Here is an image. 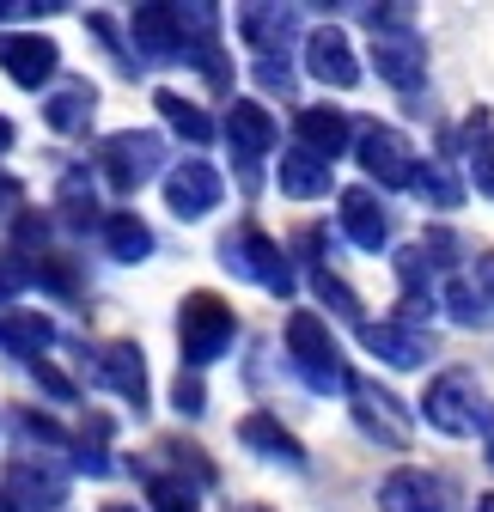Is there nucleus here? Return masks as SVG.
<instances>
[{
  "instance_id": "cd10ccee",
  "label": "nucleus",
  "mask_w": 494,
  "mask_h": 512,
  "mask_svg": "<svg viewBox=\"0 0 494 512\" xmlns=\"http://www.w3.org/2000/svg\"><path fill=\"white\" fill-rule=\"evenodd\" d=\"M147 512H202L196 482L165 476V470H147Z\"/></svg>"
},
{
  "instance_id": "6ab92c4d",
  "label": "nucleus",
  "mask_w": 494,
  "mask_h": 512,
  "mask_svg": "<svg viewBox=\"0 0 494 512\" xmlns=\"http://www.w3.org/2000/svg\"><path fill=\"white\" fill-rule=\"evenodd\" d=\"M360 342L373 348L385 366H397V372H409V366H421V360H427V330L397 324V317H385V324H360Z\"/></svg>"
},
{
  "instance_id": "4468645a",
  "label": "nucleus",
  "mask_w": 494,
  "mask_h": 512,
  "mask_svg": "<svg viewBox=\"0 0 494 512\" xmlns=\"http://www.w3.org/2000/svg\"><path fill=\"white\" fill-rule=\"evenodd\" d=\"M360 141V128L348 122V110H330V104H305L299 116H293V147H305V153H318V159H342L348 147Z\"/></svg>"
},
{
  "instance_id": "72a5a7b5",
  "label": "nucleus",
  "mask_w": 494,
  "mask_h": 512,
  "mask_svg": "<svg viewBox=\"0 0 494 512\" xmlns=\"http://www.w3.org/2000/svg\"><path fill=\"white\" fill-rule=\"evenodd\" d=\"M25 366H31V378L43 384V391H49L55 403H74V378H68V372H55L49 360H25Z\"/></svg>"
},
{
  "instance_id": "f3484780",
  "label": "nucleus",
  "mask_w": 494,
  "mask_h": 512,
  "mask_svg": "<svg viewBox=\"0 0 494 512\" xmlns=\"http://www.w3.org/2000/svg\"><path fill=\"white\" fill-rule=\"evenodd\" d=\"M379 512H452L446 506V482L415 470V464H397L379 482Z\"/></svg>"
},
{
  "instance_id": "b1692460",
  "label": "nucleus",
  "mask_w": 494,
  "mask_h": 512,
  "mask_svg": "<svg viewBox=\"0 0 494 512\" xmlns=\"http://www.w3.org/2000/svg\"><path fill=\"white\" fill-rule=\"evenodd\" d=\"M92 104H98V92H92L86 80H68V86H55V92H49L43 122L55 128V135H80V128L92 122Z\"/></svg>"
},
{
  "instance_id": "6e6552de",
  "label": "nucleus",
  "mask_w": 494,
  "mask_h": 512,
  "mask_svg": "<svg viewBox=\"0 0 494 512\" xmlns=\"http://www.w3.org/2000/svg\"><path fill=\"white\" fill-rule=\"evenodd\" d=\"M348 409L366 439H379L385 452H409V409L385 391L379 378H348Z\"/></svg>"
},
{
  "instance_id": "7ed1b4c3",
  "label": "nucleus",
  "mask_w": 494,
  "mask_h": 512,
  "mask_svg": "<svg viewBox=\"0 0 494 512\" xmlns=\"http://www.w3.org/2000/svg\"><path fill=\"white\" fill-rule=\"evenodd\" d=\"M232 336H238V317H232V305L220 299V293H183V305H177V348H183V366L190 372H202V366H214L220 354H232Z\"/></svg>"
},
{
  "instance_id": "58836bf2",
  "label": "nucleus",
  "mask_w": 494,
  "mask_h": 512,
  "mask_svg": "<svg viewBox=\"0 0 494 512\" xmlns=\"http://www.w3.org/2000/svg\"><path fill=\"white\" fill-rule=\"evenodd\" d=\"M13 13H25V7H7V0H0V19H13Z\"/></svg>"
},
{
  "instance_id": "423d86ee",
  "label": "nucleus",
  "mask_w": 494,
  "mask_h": 512,
  "mask_svg": "<svg viewBox=\"0 0 494 512\" xmlns=\"http://www.w3.org/2000/svg\"><path fill=\"white\" fill-rule=\"evenodd\" d=\"M159 159H165V141L153 135V128H122V135H110L98 147V171H104V183L116 189V196H135L141 183H153Z\"/></svg>"
},
{
  "instance_id": "ddd939ff",
  "label": "nucleus",
  "mask_w": 494,
  "mask_h": 512,
  "mask_svg": "<svg viewBox=\"0 0 494 512\" xmlns=\"http://www.w3.org/2000/svg\"><path fill=\"white\" fill-rule=\"evenodd\" d=\"M0 68H7V80H13V86L37 92V86H49V80H55L61 49H55L49 37H37V31H0Z\"/></svg>"
},
{
  "instance_id": "c756f323",
  "label": "nucleus",
  "mask_w": 494,
  "mask_h": 512,
  "mask_svg": "<svg viewBox=\"0 0 494 512\" xmlns=\"http://www.w3.org/2000/svg\"><path fill=\"white\" fill-rule=\"evenodd\" d=\"M312 293L336 311V317H348V324H366V317H360V293L342 281V275H330V269H312Z\"/></svg>"
},
{
  "instance_id": "2f4dec72",
  "label": "nucleus",
  "mask_w": 494,
  "mask_h": 512,
  "mask_svg": "<svg viewBox=\"0 0 494 512\" xmlns=\"http://www.w3.org/2000/svg\"><path fill=\"white\" fill-rule=\"evenodd\" d=\"M98 196H92V183L86 177H68V183H61V220H74V226H92L98 214Z\"/></svg>"
},
{
  "instance_id": "c85d7f7f",
  "label": "nucleus",
  "mask_w": 494,
  "mask_h": 512,
  "mask_svg": "<svg viewBox=\"0 0 494 512\" xmlns=\"http://www.w3.org/2000/svg\"><path fill=\"white\" fill-rule=\"evenodd\" d=\"M13 427H19V439L25 445H43L37 458H55V452H74V439H68V427H55L49 415H37V409H19L13 415Z\"/></svg>"
},
{
  "instance_id": "7c9ffc66",
  "label": "nucleus",
  "mask_w": 494,
  "mask_h": 512,
  "mask_svg": "<svg viewBox=\"0 0 494 512\" xmlns=\"http://www.w3.org/2000/svg\"><path fill=\"white\" fill-rule=\"evenodd\" d=\"M37 281V263H25V250H0V305L19 299Z\"/></svg>"
},
{
  "instance_id": "aec40b11",
  "label": "nucleus",
  "mask_w": 494,
  "mask_h": 512,
  "mask_svg": "<svg viewBox=\"0 0 494 512\" xmlns=\"http://www.w3.org/2000/svg\"><path fill=\"white\" fill-rule=\"evenodd\" d=\"M238 439L244 445H251V452L257 458H269V464H287V470H305V452H299V439L269 415V409H251V415H244L238 421Z\"/></svg>"
},
{
  "instance_id": "473e14b6",
  "label": "nucleus",
  "mask_w": 494,
  "mask_h": 512,
  "mask_svg": "<svg viewBox=\"0 0 494 512\" xmlns=\"http://www.w3.org/2000/svg\"><path fill=\"white\" fill-rule=\"evenodd\" d=\"M470 183H476L482 202H494V128H482L476 147H470Z\"/></svg>"
},
{
  "instance_id": "c9c22d12",
  "label": "nucleus",
  "mask_w": 494,
  "mask_h": 512,
  "mask_svg": "<svg viewBox=\"0 0 494 512\" xmlns=\"http://www.w3.org/2000/svg\"><path fill=\"white\" fill-rule=\"evenodd\" d=\"M482 445H488V470H494V409H488V421H482Z\"/></svg>"
},
{
  "instance_id": "79ce46f5",
  "label": "nucleus",
  "mask_w": 494,
  "mask_h": 512,
  "mask_svg": "<svg viewBox=\"0 0 494 512\" xmlns=\"http://www.w3.org/2000/svg\"><path fill=\"white\" fill-rule=\"evenodd\" d=\"M232 512H269V506H232Z\"/></svg>"
},
{
  "instance_id": "f8f14e48",
  "label": "nucleus",
  "mask_w": 494,
  "mask_h": 512,
  "mask_svg": "<svg viewBox=\"0 0 494 512\" xmlns=\"http://www.w3.org/2000/svg\"><path fill=\"white\" fill-rule=\"evenodd\" d=\"M305 74L330 92H348L360 86V61H354V43L336 31V25H312L305 31Z\"/></svg>"
},
{
  "instance_id": "a878e982",
  "label": "nucleus",
  "mask_w": 494,
  "mask_h": 512,
  "mask_svg": "<svg viewBox=\"0 0 494 512\" xmlns=\"http://www.w3.org/2000/svg\"><path fill=\"white\" fill-rule=\"evenodd\" d=\"M0 342H7L19 360H43V348L55 342V324L43 311H7L0 317Z\"/></svg>"
},
{
  "instance_id": "412c9836",
  "label": "nucleus",
  "mask_w": 494,
  "mask_h": 512,
  "mask_svg": "<svg viewBox=\"0 0 494 512\" xmlns=\"http://www.w3.org/2000/svg\"><path fill=\"white\" fill-rule=\"evenodd\" d=\"M275 183H281V196H293V202H318V196H330V159L305 153V147H287L275 159Z\"/></svg>"
},
{
  "instance_id": "0eeeda50",
  "label": "nucleus",
  "mask_w": 494,
  "mask_h": 512,
  "mask_svg": "<svg viewBox=\"0 0 494 512\" xmlns=\"http://www.w3.org/2000/svg\"><path fill=\"white\" fill-rule=\"evenodd\" d=\"M354 159H360L366 183H379V189H409V183H415V171H421V153L409 147V135H397V128H385V122L360 128Z\"/></svg>"
},
{
  "instance_id": "f03ea898",
  "label": "nucleus",
  "mask_w": 494,
  "mask_h": 512,
  "mask_svg": "<svg viewBox=\"0 0 494 512\" xmlns=\"http://www.w3.org/2000/svg\"><path fill=\"white\" fill-rule=\"evenodd\" d=\"M287 366L299 372V384L305 391H318V397H330V391H348V360H342V342L330 336V324L318 311H293L287 317Z\"/></svg>"
},
{
  "instance_id": "20e7f679",
  "label": "nucleus",
  "mask_w": 494,
  "mask_h": 512,
  "mask_svg": "<svg viewBox=\"0 0 494 512\" xmlns=\"http://www.w3.org/2000/svg\"><path fill=\"white\" fill-rule=\"evenodd\" d=\"M488 409H494V403H482V384H476V372H464V366L434 372V378H427V391H421V415H427V427L446 433V439H470V433H482Z\"/></svg>"
},
{
  "instance_id": "bb28decb",
  "label": "nucleus",
  "mask_w": 494,
  "mask_h": 512,
  "mask_svg": "<svg viewBox=\"0 0 494 512\" xmlns=\"http://www.w3.org/2000/svg\"><path fill=\"white\" fill-rule=\"evenodd\" d=\"M409 196H421L427 208H458L464 189H458V177H452L440 159H421V171H415V183H409Z\"/></svg>"
},
{
  "instance_id": "a19ab883",
  "label": "nucleus",
  "mask_w": 494,
  "mask_h": 512,
  "mask_svg": "<svg viewBox=\"0 0 494 512\" xmlns=\"http://www.w3.org/2000/svg\"><path fill=\"white\" fill-rule=\"evenodd\" d=\"M104 512H141V506H104Z\"/></svg>"
},
{
  "instance_id": "9b49d317",
  "label": "nucleus",
  "mask_w": 494,
  "mask_h": 512,
  "mask_svg": "<svg viewBox=\"0 0 494 512\" xmlns=\"http://www.w3.org/2000/svg\"><path fill=\"white\" fill-rule=\"evenodd\" d=\"M220 135H226V147H232L238 165H263V159L275 153V141H281V128H275V116H269L257 98H232Z\"/></svg>"
},
{
  "instance_id": "f257e3e1",
  "label": "nucleus",
  "mask_w": 494,
  "mask_h": 512,
  "mask_svg": "<svg viewBox=\"0 0 494 512\" xmlns=\"http://www.w3.org/2000/svg\"><path fill=\"white\" fill-rule=\"evenodd\" d=\"M360 19L373 25V68H379V80L397 86V92H421L427 43L415 31V13L409 7H360Z\"/></svg>"
},
{
  "instance_id": "2eb2a0df",
  "label": "nucleus",
  "mask_w": 494,
  "mask_h": 512,
  "mask_svg": "<svg viewBox=\"0 0 494 512\" xmlns=\"http://www.w3.org/2000/svg\"><path fill=\"white\" fill-rule=\"evenodd\" d=\"M336 220H342V238L360 244V250H385V244H391V214H385V202L373 196V183L342 189Z\"/></svg>"
},
{
  "instance_id": "dca6fc26",
  "label": "nucleus",
  "mask_w": 494,
  "mask_h": 512,
  "mask_svg": "<svg viewBox=\"0 0 494 512\" xmlns=\"http://www.w3.org/2000/svg\"><path fill=\"white\" fill-rule=\"evenodd\" d=\"M129 43L141 61H171L190 49V37H183V7H135L129 13Z\"/></svg>"
},
{
  "instance_id": "4be33fe9",
  "label": "nucleus",
  "mask_w": 494,
  "mask_h": 512,
  "mask_svg": "<svg viewBox=\"0 0 494 512\" xmlns=\"http://www.w3.org/2000/svg\"><path fill=\"white\" fill-rule=\"evenodd\" d=\"M440 305H446L452 324H464V330H482L488 317H494V299L482 293V281L470 269H446L440 275Z\"/></svg>"
},
{
  "instance_id": "1a4fd4ad",
  "label": "nucleus",
  "mask_w": 494,
  "mask_h": 512,
  "mask_svg": "<svg viewBox=\"0 0 494 512\" xmlns=\"http://www.w3.org/2000/svg\"><path fill=\"white\" fill-rule=\"evenodd\" d=\"M86 378L98 384V391H116L122 403H135V415L147 409V360H141L135 342H104V348H92Z\"/></svg>"
},
{
  "instance_id": "f704fd0d",
  "label": "nucleus",
  "mask_w": 494,
  "mask_h": 512,
  "mask_svg": "<svg viewBox=\"0 0 494 512\" xmlns=\"http://www.w3.org/2000/svg\"><path fill=\"white\" fill-rule=\"evenodd\" d=\"M171 397H177V409H183V415H202V409H208V403H202V384H196V372H190V378L177 372V391H171Z\"/></svg>"
},
{
  "instance_id": "393cba45",
  "label": "nucleus",
  "mask_w": 494,
  "mask_h": 512,
  "mask_svg": "<svg viewBox=\"0 0 494 512\" xmlns=\"http://www.w3.org/2000/svg\"><path fill=\"white\" fill-rule=\"evenodd\" d=\"M153 110L165 116L171 135H183L190 147H208V141H214V122L202 116V104H196V98H183V92H153Z\"/></svg>"
},
{
  "instance_id": "ea45409f",
  "label": "nucleus",
  "mask_w": 494,
  "mask_h": 512,
  "mask_svg": "<svg viewBox=\"0 0 494 512\" xmlns=\"http://www.w3.org/2000/svg\"><path fill=\"white\" fill-rule=\"evenodd\" d=\"M0 512H19V506H13V494H0Z\"/></svg>"
},
{
  "instance_id": "a211bd4d",
  "label": "nucleus",
  "mask_w": 494,
  "mask_h": 512,
  "mask_svg": "<svg viewBox=\"0 0 494 512\" xmlns=\"http://www.w3.org/2000/svg\"><path fill=\"white\" fill-rule=\"evenodd\" d=\"M7 494H13L19 512H25V506L61 512V500H68V482H61L43 458H37V464H31V458H13V464H7Z\"/></svg>"
},
{
  "instance_id": "4c0bfd02",
  "label": "nucleus",
  "mask_w": 494,
  "mask_h": 512,
  "mask_svg": "<svg viewBox=\"0 0 494 512\" xmlns=\"http://www.w3.org/2000/svg\"><path fill=\"white\" fill-rule=\"evenodd\" d=\"M476 512H494V488H488V494H476Z\"/></svg>"
},
{
  "instance_id": "39448f33",
  "label": "nucleus",
  "mask_w": 494,
  "mask_h": 512,
  "mask_svg": "<svg viewBox=\"0 0 494 512\" xmlns=\"http://www.w3.org/2000/svg\"><path fill=\"white\" fill-rule=\"evenodd\" d=\"M220 263H226L238 281H257V287H269V293H281V299L299 287V275H293V263H287V250H281L269 232H257V226L232 232V238L220 244Z\"/></svg>"
},
{
  "instance_id": "9d476101",
  "label": "nucleus",
  "mask_w": 494,
  "mask_h": 512,
  "mask_svg": "<svg viewBox=\"0 0 494 512\" xmlns=\"http://www.w3.org/2000/svg\"><path fill=\"white\" fill-rule=\"evenodd\" d=\"M220 171L208 165V159H177L171 171H165V208L177 214V220H208L214 208H220Z\"/></svg>"
},
{
  "instance_id": "e433bc0d",
  "label": "nucleus",
  "mask_w": 494,
  "mask_h": 512,
  "mask_svg": "<svg viewBox=\"0 0 494 512\" xmlns=\"http://www.w3.org/2000/svg\"><path fill=\"white\" fill-rule=\"evenodd\" d=\"M13 147V122H0V153H7Z\"/></svg>"
},
{
  "instance_id": "5701e85b",
  "label": "nucleus",
  "mask_w": 494,
  "mask_h": 512,
  "mask_svg": "<svg viewBox=\"0 0 494 512\" xmlns=\"http://www.w3.org/2000/svg\"><path fill=\"white\" fill-rule=\"evenodd\" d=\"M104 250L116 256V263H147L153 256V226L141 220V214H129V208H116V214H104Z\"/></svg>"
}]
</instances>
